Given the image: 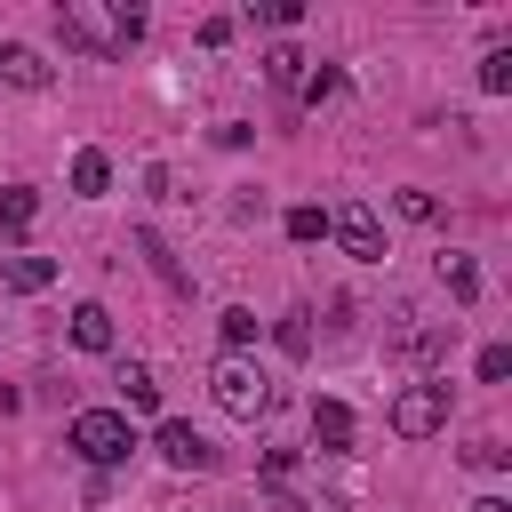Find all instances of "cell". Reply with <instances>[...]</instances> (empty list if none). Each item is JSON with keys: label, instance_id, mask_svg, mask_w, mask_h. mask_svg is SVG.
Masks as SVG:
<instances>
[{"label": "cell", "instance_id": "6da1fadb", "mask_svg": "<svg viewBox=\"0 0 512 512\" xmlns=\"http://www.w3.org/2000/svg\"><path fill=\"white\" fill-rule=\"evenodd\" d=\"M56 32H64L72 48H88V56H120V48L144 32V16H136V8H88V0H64V8H56Z\"/></svg>", "mask_w": 512, "mask_h": 512}, {"label": "cell", "instance_id": "7a4b0ae2", "mask_svg": "<svg viewBox=\"0 0 512 512\" xmlns=\"http://www.w3.org/2000/svg\"><path fill=\"white\" fill-rule=\"evenodd\" d=\"M448 344H456V320H416V312H400V320L384 328V352H392L400 368H440Z\"/></svg>", "mask_w": 512, "mask_h": 512}, {"label": "cell", "instance_id": "3957f363", "mask_svg": "<svg viewBox=\"0 0 512 512\" xmlns=\"http://www.w3.org/2000/svg\"><path fill=\"white\" fill-rule=\"evenodd\" d=\"M72 448H80L88 464H120V456L136 448V424H128L120 408H80V416H72Z\"/></svg>", "mask_w": 512, "mask_h": 512}, {"label": "cell", "instance_id": "277c9868", "mask_svg": "<svg viewBox=\"0 0 512 512\" xmlns=\"http://www.w3.org/2000/svg\"><path fill=\"white\" fill-rule=\"evenodd\" d=\"M208 392H216L224 416H264V408H272V384H264L248 360H216V368H208Z\"/></svg>", "mask_w": 512, "mask_h": 512}, {"label": "cell", "instance_id": "5b68a950", "mask_svg": "<svg viewBox=\"0 0 512 512\" xmlns=\"http://www.w3.org/2000/svg\"><path fill=\"white\" fill-rule=\"evenodd\" d=\"M440 424H448V384H408L392 400V432L400 440H432Z\"/></svg>", "mask_w": 512, "mask_h": 512}, {"label": "cell", "instance_id": "8992f818", "mask_svg": "<svg viewBox=\"0 0 512 512\" xmlns=\"http://www.w3.org/2000/svg\"><path fill=\"white\" fill-rule=\"evenodd\" d=\"M328 232L344 240V256H360V264H384V224H376V208L344 200V208L328 216Z\"/></svg>", "mask_w": 512, "mask_h": 512}, {"label": "cell", "instance_id": "52a82bcc", "mask_svg": "<svg viewBox=\"0 0 512 512\" xmlns=\"http://www.w3.org/2000/svg\"><path fill=\"white\" fill-rule=\"evenodd\" d=\"M160 456H168L176 472H216V448H208V432H192L184 416H168V424H160Z\"/></svg>", "mask_w": 512, "mask_h": 512}, {"label": "cell", "instance_id": "ba28073f", "mask_svg": "<svg viewBox=\"0 0 512 512\" xmlns=\"http://www.w3.org/2000/svg\"><path fill=\"white\" fill-rule=\"evenodd\" d=\"M312 440H320V456H344L352 448V408L344 400H312Z\"/></svg>", "mask_w": 512, "mask_h": 512}, {"label": "cell", "instance_id": "9c48e42d", "mask_svg": "<svg viewBox=\"0 0 512 512\" xmlns=\"http://www.w3.org/2000/svg\"><path fill=\"white\" fill-rule=\"evenodd\" d=\"M0 80H8V88H48L56 72H48V64H40L32 48H16V40H0Z\"/></svg>", "mask_w": 512, "mask_h": 512}, {"label": "cell", "instance_id": "30bf717a", "mask_svg": "<svg viewBox=\"0 0 512 512\" xmlns=\"http://www.w3.org/2000/svg\"><path fill=\"white\" fill-rule=\"evenodd\" d=\"M0 280H8L16 296H40V288L56 280V256H8V264H0Z\"/></svg>", "mask_w": 512, "mask_h": 512}, {"label": "cell", "instance_id": "8fae6325", "mask_svg": "<svg viewBox=\"0 0 512 512\" xmlns=\"http://www.w3.org/2000/svg\"><path fill=\"white\" fill-rule=\"evenodd\" d=\"M72 344H80V352H112V312H104V304H80V312H72Z\"/></svg>", "mask_w": 512, "mask_h": 512}, {"label": "cell", "instance_id": "7c38bea8", "mask_svg": "<svg viewBox=\"0 0 512 512\" xmlns=\"http://www.w3.org/2000/svg\"><path fill=\"white\" fill-rule=\"evenodd\" d=\"M120 400H128V408H160V376H152L144 360H120Z\"/></svg>", "mask_w": 512, "mask_h": 512}, {"label": "cell", "instance_id": "4fadbf2b", "mask_svg": "<svg viewBox=\"0 0 512 512\" xmlns=\"http://www.w3.org/2000/svg\"><path fill=\"white\" fill-rule=\"evenodd\" d=\"M104 184H112V160H104V152H72V192H80V200H96Z\"/></svg>", "mask_w": 512, "mask_h": 512}, {"label": "cell", "instance_id": "5bb4252c", "mask_svg": "<svg viewBox=\"0 0 512 512\" xmlns=\"http://www.w3.org/2000/svg\"><path fill=\"white\" fill-rule=\"evenodd\" d=\"M264 80H272V88H296V80H304V48H272V56H264Z\"/></svg>", "mask_w": 512, "mask_h": 512}, {"label": "cell", "instance_id": "9a60e30c", "mask_svg": "<svg viewBox=\"0 0 512 512\" xmlns=\"http://www.w3.org/2000/svg\"><path fill=\"white\" fill-rule=\"evenodd\" d=\"M440 280H448V296H480V272H472V256H440Z\"/></svg>", "mask_w": 512, "mask_h": 512}, {"label": "cell", "instance_id": "2e32d148", "mask_svg": "<svg viewBox=\"0 0 512 512\" xmlns=\"http://www.w3.org/2000/svg\"><path fill=\"white\" fill-rule=\"evenodd\" d=\"M32 208H40V200H32L24 184H8V192H0V232H24V224H32Z\"/></svg>", "mask_w": 512, "mask_h": 512}, {"label": "cell", "instance_id": "e0dca14e", "mask_svg": "<svg viewBox=\"0 0 512 512\" xmlns=\"http://www.w3.org/2000/svg\"><path fill=\"white\" fill-rule=\"evenodd\" d=\"M480 88H488V96L512 88V48H488V56H480Z\"/></svg>", "mask_w": 512, "mask_h": 512}, {"label": "cell", "instance_id": "ac0fdd59", "mask_svg": "<svg viewBox=\"0 0 512 512\" xmlns=\"http://www.w3.org/2000/svg\"><path fill=\"white\" fill-rule=\"evenodd\" d=\"M392 208H400V216H408V224H432V216H440V200H432V192H416V184H408V192H400V200H392Z\"/></svg>", "mask_w": 512, "mask_h": 512}, {"label": "cell", "instance_id": "d6986e66", "mask_svg": "<svg viewBox=\"0 0 512 512\" xmlns=\"http://www.w3.org/2000/svg\"><path fill=\"white\" fill-rule=\"evenodd\" d=\"M224 344H232V352H240V344H256V312H248V304H232V312H224Z\"/></svg>", "mask_w": 512, "mask_h": 512}, {"label": "cell", "instance_id": "ffe728a7", "mask_svg": "<svg viewBox=\"0 0 512 512\" xmlns=\"http://www.w3.org/2000/svg\"><path fill=\"white\" fill-rule=\"evenodd\" d=\"M320 232H328L320 208H288V240H320Z\"/></svg>", "mask_w": 512, "mask_h": 512}, {"label": "cell", "instance_id": "44dd1931", "mask_svg": "<svg viewBox=\"0 0 512 512\" xmlns=\"http://www.w3.org/2000/svg\"><path fill=\"white\" fill-rule=\"evenodd\" d=\"M280 352H296V360L312 352V328H304V312H288V320H280Z\"/></svg>", "mask_w": 512, "mask_h": 512}, {"label": "cell", "instance_id": "7402d4cb", "mask_svg": "<svg viewBox=\"0 0 512 512\" xmlns=\"http://www.w3.org/2000/svg\"><path fill=\"white\" fill-rule=\"evenodd\" d=\"M336 88H344V72H336V64H320V72H304V96H312V104H320V96H336Z\"/></svg>", "mask_w": 512, "mask_h": 512}, {"label": "cell", "instance_id": "603a6c76", "mask_svg": "<svg viewBox=\"0 0 512 512\" xmlns=\"http://www.w3.org/2000/svg\"><path fill=\"white\" fill-rule=\"evenodd\" d=\"M504 376H512V352L488 344V352H480V384H504Z\"/></svg>", "mask_w": 512, "mask_h": 512}, {"label": "cell", "instance_id": "cb8c5ba5", "mask_svg": "<svg viewBox=\"0 0 512 512\" xmlns=\"http://www.w3.org/2000/svg\"><path fill=\"white\" fill-rule=\"evenodd\" d=\"M472 512H512V504H504V496H480V504H472Z\"/></svg>", "mask_w": 512, "mask_h": 512}]
</instances>
